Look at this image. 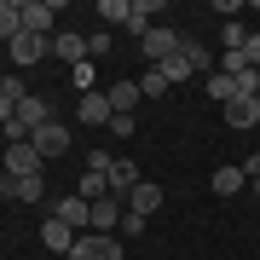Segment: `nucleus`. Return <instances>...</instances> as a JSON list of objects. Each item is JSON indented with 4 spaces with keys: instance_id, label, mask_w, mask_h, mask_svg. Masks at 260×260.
Returning <instances> with one entry per match:
<instances>
[{
    "instance_id": "obj_1",
    "label": "nucleus",
    "mask_w": 260,
    "mask_h": 260,
    "mask_svg": "<svg viewBox=\"0 0 260 260\" xmlns=\"http://www.w3.org/2000/svg\"><path fill=\"white\" fill-rule=\"evenodd\" d=\"M139 52L150 58V64H168V58L179 52V29H168V23H150L145 35H139Z\"/></svg>"
},
{
    "instance_id": "obj_2",
    "label": "nucleus",
    "mask_w": 260,
    "mask_h": 260,
    "mask_svg": "<svg viewBox=\"0 0 260 260\" xmlns=\"http://www.w3.org/2000/svg\"><path fill=\"white\" fill-rule=\"evenodd\" d=\"M70 260H121V243L110 232H81L75 249H70Z\"/></svg>"
},
{
    "instance_id": "obj_3",
    "label": "nucleus",
    "mask_w": 260,
    "mask_h": 260,
    "mask_svg": "<svg viewBox=\"0 0 260 260\" xmlns=\"http://www.w3.org/2000/svg\"><path fill=\"white\" fill-rule=\"evenodd\" d=\"M18 12H23V29H29V35H47V41H52L58 0H18Z\"/></svg>"
},
{
    "instance_id": "obj_4",
    "label": "nucleus",
    "mask_w": 260,
    "mask_h": 260,
    "mask_svg": "<svg viewBox=\"0 0 260 260\" xmlns=\"http://www.w3.org/2000/svg\"><path fill=\"white\" fill-rule=\"evenodd\" d=\"M52 220H64V225H70V232H75V237H81V232H87V225H93V203H87V197H81V191H75V197H64V203H52Z\"/></svg>"
},
{
    "instance_id": "obj_5",
    "label": "nucleus",
    "mask_w": 260,
    "mask_h": 260,
    "mask_svg": "<svg viewBox=\"0 0 260 260\" xmlns=\"http://www.w3.org/2000/svg\"><path fill=\"white\" fill-rule=\"evenodd\" d=\"M29 145L41 150V162H47V156H64V150H70V127H64V121H47V127L29 133Z\"/></svg>"
},
{
    "instance_id": "obj_6",
    "label": "nucleus",
    "mask_w": 260,
    "mask_h": 260,
    "mask_svg": "<svg viewBox=\"0 0 260 260\" xmlns=\"http://www.w3.org/2000/svg\"><path fill=\"white\" fill-rule=\"evenodd\" d=\"M87 52H93V47H87L81 29H58V35H52V58H64V64L81 70V58H87Z\"/></svg>"
},
{
    "instance_id": "obj_7",
    "label": "nucleus",
    "mask_w": 260,
    "mask_h": 260,
    "mask_svg": "<svg viewBox=\"0 0 260 260\" xmlns=\"http://www.w3.org/2000/svg\"><path fill=\"white\" fill-rule=\"evenodd\" d=\"M6 52H12V64H41V58L52 52V41H47V35H29V29H23V35L12 41Z\"/></svg>"
},
{
    "instance_id": "obj_8",
    "label": "nucleus",
    "mask_w": 260,
    "mask_h": 260,
    "mask_svg": "<svg viewBox=\"0 0 260 260\" xmlns=\"http://www.w3.org/2000/svg\"><path fill=\"white\" fill-rule=\"evenodd\" d=\"M75 116L87 121V127H110V93H81V104H75Z\"/></svg>"
},
{
    "instance_id": "obj_9",
    "label": "nucleus",
    "mask_w": 260,
    "mask_h": 260,
    "mask_svg": "<svg viewBox=\"0 0 260 260\" xmlns=\"http://www.w3.org/2000/svg\"><path fill=\"white\" fill-rule=\"evenodd\" d=\"M6 174H12V179H23V174H41V150L29 145V139H23V145H6Z\"/></svg>"
},
{
    "instance_id": "obj_10",
    "label": "nucleus",
    "mask_w": 260,
    "mask_h": 260,
    "mask_svg": "<svg viewBox=\"0 0 260 260\" xmlns=\"http://www.w3.org/2000/svg\"><path fill=\"white\" fill-rule=\"evenodd\" d=\"M156 208H162V185H150V179H139V185L127 191V214H145V220H150Z\"/></svg>"
},
{
    "instance_id": "obj_11",
    "label": "nucleus",
    "mask_w": 260,
    "mask_h": 260,
    "mask_svg": "<svg viewBox=\"0 0 260 260\" xmlns=\"http://www.w3.org/2000/svg\"><path fill=\"white\" fill-rule=\"evenodd\" d=\"M104 179H110V197H121V203H127V191L139 185V168H133L127 156H116V162H110V174H104Z\"/></svg>"
},
{
    "instance_id": "obj_12",
    "label": "nucleus",
    "mask_w": 260,
    "mask_h": 260,
    "mask_svg": "<svg viewBox=\"0 0 260 260\" xmlns=\"http://www.w3.org/2000/svg\"><path fill=\"white\" fill-rule=\"evenodd\" d=\"M243 185H249V174H243L237 162H220V168H214V197H237Z\"/></svg>"
},
{
    "instance_id": "obj_13",
    "label": "nucleus",
    "mask_w": 260,
    "mask_h": 260,
    "mask_svg": "<svg viewBox=\"0 0 260 260\" xmlns=\"http://www.w3.org/2000/svg\"><path fill=\"white\" fill-rule=\"evenodd\" d=\"M18 121H23L29 133H35V127H47V121H52V104L41 99V93H29V99L18 104Z\"/></svg>"
},
{
    "instance_id": "obj_14",
    "label": "nucleus",
    "mask_w": 260,
    "mask_h": 260,
    "mask_svg": "<svg viewBox=\"0 0 260 260\" xmlns=\"http://www.w3.org/2000/svg\"><path fill=\"white\" fill-rule=\"evenodd\" d=\"M41 243L58 249V254H70V249H75V232H70L64 220H52V214H47V220H41Z\"/></svg>"
},
{
    "instance_id": "obj_15",
    "label": "nucleus",
    "mask_w": 260,
    "mask_h": 260,
    "mask_svg": "<svg viewBox=\"0 0 260 260\" xmlns=\"http://www.w3.org/2000/svg\"><path fill=\"white\" fill-rule=\"evenodd\" d=\"M225 121H232L237 133H249L260 121V99H232V104H225Z\"/></svg>"
},
{
    "instance_id": "obj_16",
    "label": "nucleus",
    "mask_w": 260,
    "mask_h": 260,
    "mask_svg": "<svg viewBox=\"0 0 260 260\" xmlns=\"http://www.w3.org/2000/svg\"><path fill=\"white\" fill-rule=\"evenodd\" d=\"M121 225V197H99L93 203V232H116Z\"/></svg>"
},
{
    "instance_id": "obj_17",
    "label": "nucleus",
    "mask_w": 260,
    "mask_h": 260,
    "mask_svg": "<svg viewBox=\"0 0 260 260\" xmlns=\"http://www.w3.org/2000/svg\"><path fill=\"white\" fill-rule=\"evenodd\" d=\"M203 87H208V99L220 104V110H225V104L237 99V81H232V75H225V70H208V81H203Z\"/></svg>"
},
{
    "instance_id": "obj_18",
    "label": "nucleus",
    "mask_w": 260,
    "mask_h": 260,
    "mask_svg": "<svg viewBox=\"0 0 260 260\" xmlns=\"http://www.w3.org/2000/svg\"><path fill=\"white\" fill-rule=\"evenodd\" d=\"M139 99H145L139 81H116V87H110V110H116V116H133V104H139Z\"/></svg>"
},
{
    "instance_id": "obj_19",
    "label": "nucleus",
    "mask_w": 260,
    "mask_h": 260,
    "mask_svg": "<svg viewBox=\"0 0 260 260\" xmlns=\"http://www.w3.org/2000/svg\"><path fill=\"white\" fill-rule=\"evenodd\" d=\"M179 58H185L191 70H214V52H208L197 35H179Z\"/></svg>"
},
{
    "instance_id": "obj_20",
    "label": "nucleus",
    "mask_w": 260,
    "mask_h": 260,
    "mask_svg": "<svg viewBox=\"0 0 260 260\" xmlns=\"http://www.w3.org/2000/svg\"><path fill=\"white\" fill-rule=\"evenodd\" d=\"M18 35H23V12H18V0H0V41L12 47Z\"/></svg>"
},
{
    "instance_id": "obj_21",
    "label": "nucleus",
    "mask_w": 260,
    "mask_h": 260,
    "mask_svg": "<svg viewBox=\"0 0 260 260\" xmlns=\"http://www.w3.org/2000/svg\"><path fill=\"white\" fill-rule=\"evenodd\" d=\"M150 18H156V0H133V12H127V29H133V35H145V29H150Z\"/></svg>"
},
{
    "instance_id": "obj_22",
    "label": "nucleus",
    "mask_w": 260,
    "mask_h": 260,
    "mask_svg": "<svg viewBox=\"0 0 260 260\" xmlns=\"http://www.w3.org/2000/svg\"><path fill=\"white\" fill-rule=\"evenodd\" d=\"M81 197H87V203H99V197H110V179H104L99 168H87V174H81Z\"/></svg>"
},
{
    "instance_id": "obj_23",
    "label": "nucleus",
    "mask_w": 260,
    "mask_h": 260,
    "mask_svg": "<svg viewBox=\"0 0 260 260\" xmlns=\"http://www.w3.org/2000/svg\"><path fill=\"white\" fill-rule=\"evenodd\" d=\"M127 12H133V0H99V18L104 23H121V29H127Z\"/></svg>"
},
{
    "instance_id": "obj_24",
    "label": "nucleus",
    "mask_w": 260,
    "mask_h": 260,
    "mask_svg": "<svg viewBox=\"0 0 260 260\" xmlns=\"http://www.w3.org/2000/svg\"><path fill=\"white\" fill-rule=\"evenodd\" d=\"M139 93H145V99H162V93H168V75H162L156 64H150V70L139 75Z\"/></svg>"
},
{
    "instance_id": "obj_25",
    "label": "nucleus",
    "mask_w": 260,
    "mask_h": 260,
    "mask_svg": "<svg viewBox=\"0 0 260 260\" xmlns=\"http://www.w3.org/2000/svg\"><path fill=\"white\" fill-rule=\"evenodd\" d=\"M156 70L168 75V87H174V81H191V75H197V70L185 64V58H179V52H174V58H168V64H156Z\"/></svg>"
},
{
    "instance_id": "obj_26",
    "label": "nucleus",
    "mask_w": 260,
    "mask_h": 260,
    "mask_svg": "<svg viewBox=\"0 0 260 260\" xmlns=\"http://www.w3.org/2000/svg\"><path fill=\"white\" fill-rule=\"evenodd\" d=\"M0 99H12V104H23V99H29V87H23V75H6V81H0Z\"/></svg>"
},
{
    "instance_id": "obj_27",
    "label": "nucleus",
    "mask_w": 260,
    "mask_h": 260,
    "mask_svg": "<svg viewBox=\"0 0 260 260\" xmlns=\"http://www.w3.org/2000/svg\"><path fill=\"white\" fill-rule=\"evenodd\" d=\"M116 232H121V237H145V214H121Z\"/></svg>"
},
{
    "instance_id": "obj_28",
    "label": "nucleus",
    "mask_w": 260,
    "mask_h": 260,
    "mask_svg": "<svg viewBox=\"0 0 260 260\" xmlns=\"http://www.w3.org/2000/svg\"><path fill=\"white\" fill-rule=\"evenodd\" d=\"M243 58H249V64L260 70V35H249V41H243Z\"/></svg>"
},
{
    "instance_id": "obj_29",
    "label": "nucleus",
    "mask_w": 260,
    "mask_h": 260,
    "mask_svg": "<svg viewBox=\"0 0 260 260\" xmlns=\"http://www.w3.org/2000/svg\"><path fill=\"white\" fill-rule=\"evenodd\" d=\"M249 185H254V197H260V174H254V179H249Z\"/></svg>"
}]
</instances>
